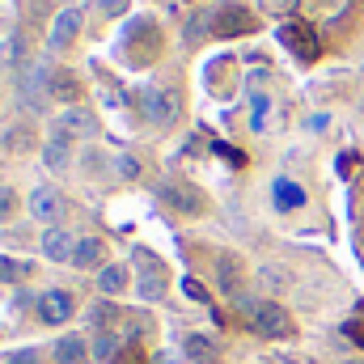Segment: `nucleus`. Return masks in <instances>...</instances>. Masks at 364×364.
I'll use <instances>...</instances> for the list:
<instances>
[{
  "mask_svg": "<svg viewBox=\"0 0 364 364\" xmlns=\"http://www.w3.org/2000/svg\"><path fill=\"white\" fill-rule=\"evenodd\" d=\"M246 318H250V326H255L263 339H292V335H296V326H292L288 309H284V305H275V301H259L255 309H246Z\"/></svg>",
  "mask_w": 364,
  "mask_h": 364,
  "instance_id": "1",
  "label": "nucleus"
},
{
  "mask_svg": "<svg viewBox=\"0 0 364 364\" xmlns=\"http://www.w3.org/2000/svg\"><path fill=\"white\" fill-rule=\"evenodd\" d=\"M259 30V17L242 4H220L212 13V34L216 38H242V34H255Z\"/></svg>",
  "mask_w": 364,
  "mask_h": 364,
  "instance_id": "2",
  "label": "nucleus"
},
{
  "mask_svg": "<svg viewBox=\"0 0 364 364\" xmlns=\"http://www.w3.org/2000/svg\"><path fill=\"white\" fill-rule=\"evenodd\" d=\"M123 47H127V64L144 68V64H149V60L157 55V47H161V30H157L153 21H136V26L127 30Z\"/></svg>",
  "mask_w": 364,
  "mask_h": 364,
  "instance_id": "3",
  "label": "nucleus"
},
{
  "mask_svg": "<svg viewBox=\"0 0 364 364\" xmlns=\"http://www.w3.org/2000/svg\"><path fill=\"white\" fill-rule=\"evenodd\" d=\"M279 43H284L296 60H305V64H309V60H318V51H322L318 34H314L305 21H284V26H279Z\"/></svg>",
  "mask_w": 364,
  "mask_h": 364,
  "instance_id": "4",
  "label": "nucleus"
},
{
  "mask_svg": "<svg viewBox=\"0 0 364 364\" xmlns=\"http://www.w3.org/2000/svg\"><path fill=\"white\" fill-rule=\"evenodd\" d=\"M17 90L26 97V106H47V93H51V81H47V64H26L17 73Z\"/></svg>",
  "mask_w": 364,
  "mask_h": 364,
  "instance_id": "5",
  "label": "nucleus"
},
{
  "mask_svg": "<svg viewBox=\"0 0 364 364\" xmlns=\"http://www.w3.org/2000/svg\"><path fill=\"white\" fill-rule=\"evenodd\" d=\"M178 106L182 102H178V93L174 90H149L144 97H140V110H144L157 127H170V123L178 119Z\"/></svg>",
  "mask_w": 364,
  "mask_h": 364,
  "instance_id": "6",
  "label": "nucleus"
},
{
  "mask_svg": "<svg viewBox=\"0 0 364 364\" xmlns=\"http://www.w3.org/2000/svg\"><path fill=\"white\" fill-rule=\"evenodd\" d=\"M73 296L64 292V288H51V292H43L38 296V318L47 322V326H60V322H68L73 318Z\"/></svg>",
  "mask_w": 364,
  "mask_h": 364,
  "instance_id": "7",
  "label": "nucleus"
},
{
  "mask_svg": "<svg viewBox=\"0 0 364 364\" xmlns=\"http://www.w3.org/2000/svg\"><path fill=\"white\" fill-rule=\"evenodd\" d=\"M136 263L144 267V275H140V296H144V301H161V296H166V275H161V263H157L149 250H136Z\"/></svg>",
  "mask_w": 364,
  "mask_h": 364,
  "instance_id": "8",
  "label": "nucleus"
},
{
  "mask_svg": "<svg viewBox=\"0 0 364 364\" xmlns=\"http://www.w3.org/2000/svg\"><path fill=\"white\" fill-rule=\"evenodd\" d=\"M81 34V9H64L55 21H51V34H47V43L55 47V51H64V47H73V38Z\"/></svg>",
  "mask_w": 364,
  "mask_h": 364,
  "instance_id": "9",
  "label": "nucleus"
},
{
  "mask_svg": "<svg viewBox=\"0 0 364 364\" xmlns=\"http://www.w3.org/2000/svg\"><path fill=\"white\" fill-rule=\"evenodd\" d=\"M30 212H34L43 225H55V220L64 216V199H60V191H55V186H38V191L30 195Z\"/></svg>",
  "mask_w": 364,
  "mask_h": 364,
  "instance_id": "10",
  "label": "nucleus"
},
{
  "mask_svg": "<svg viewBox=\"0 0 364 364\" xmlns=\"http://www.w3.org/2000/svg\"><path fill=\"white\" fill-rule=\"evenodd\" d=\"M161 195H166L178 212H186V216H199V212H203V195H199L195 186H186V182H170Z\"/></svg>",
  "mask_w": 364,
  "mask_h": 364,
  "instance_id": "11",
  "label": "nucleus"
},
{
  "mask_svg": "<svg viewBox=\"0 0 364 364\" xmlns=\"http://www.w3.org/2000/svg\"><path fill=\"white\" fill-rule=\"evenodd\" d=\"M68 157H73V136L55 127V136H51V140H47V149H43V161H47V170H64V166H68Z\"/></svg>",
  "mask_w": 364,
  "mask_h": 364,
  "instance_id": "12",
  "label": "nucleus"
},
{
  "mask_svg": "<svg viewBox=\"0 0 364 364\" xmlns=\"http://www.w3.org/2000/svg\"><path fill=\"white\" fill-rule=\"evenodd\" d=\"M73 250H77L73 233H64V229H47V237H43V255H47V259H55V263H73Z\"/></svg>",
  "mask_w": 364,
  "mask_h": 364,
  "instance_id": "13",
  "label": "nucleus"
},
{
  "mask_svg": "<svg viewBox=\"0 0 364 364\" xmlns=\"http://www.w3.org/2000/svg\"><path fill=\"white\" fill-rule=\"evenodd\" d=\"M275 208H284V212H296L301 203H305V191L296 186L292 178H275Z\"/></svg>",
  "mask_w": 364,
  "mask_h": 364,
  "instance_id": "14",
  "label": "nucleus"
},
{
  "mask_svg": "<svg viewBox=\"0 0 364 364\" xmlns=\"http://www.w3.org/2000/svg\"><path fill=\"white\" fill-rule=\"evenodd\" d=\"M348 4H352V0H301V9H305L309 17H318V21H335V17H343Z\"/></svg>",
  "mask_w": 364,
  "mask_h": 364,
  "instance_id": "15",
  "label": "nucleus"
},
{
  "mask_svg": "<svg viewBox=\"0 0 364 364\" xmlns=\"http://www.w3.org/2000/svg\"><path fill=\"white\" fill-rule=\"evenodd\" d=\"M102 263V242L97 237H81L77 242V250H73V267H81V272H90Z\"/></svg>",
  "mask_w": 364,
  "mask_h": 364,
  "instance_id": "16",
  "label": "nucleus"
},
{
  "mask_svg": "<svg viewBox=\"0 0 364 364\" xmlns=\"http://www.w3.org/2000/svg\"><path fill=\"white\" fill-rule=\"evenodd\" d=\"M55 360L60 364H85V343H81V335H64V339L55 343Z\"/></svg>",
  "mask_w": 364,
  "mask_h": 364,
  "instance_id": "17",
  "label": "nucleus"
},
{
  "mask_svg": "<svg viewBox=\"0 0 364 364\" xmlns=\"http://www.w3.org/2000/svg\"><path fill=\"white\" fill-rule=\"evenodd\" d=\"M51 97H60V102H77L81 97V85H77V77L73 73H51Z\"/></svg>",
  "mask_w": 364,
  "mask_h": 364,
  "instance_id": "18",
  "label": "nucleus"
},
{
  "mask_svg": "<svg viewBox=\"0 0 364 364\" xmlns=\"http://www.w3.org/2000/svg\"><path fill=\"white\" fill-rule=\"evenodd\" d=\"M119 352H123V348H119V335H114V331H97V335H93V356H97V360H114Z\"/></svg>",
  "mask_w": 364,
  "mask_h": 364,
  "instance_id": "19",
  "label": "nucleus"
},
{
  "mask_svg": "<svg viewBox=\"0 0 364 364\" xmlns=\"http://www.w3.org/2000/svg\"><path fill=\"white\" fill-rule=\"evenodd\" d=\"M182 352H186L191 360H212V356H216V343L203 339V335H186V339H182Z\"/></svg>",
  "mask_w": 364,
  "mask_h": 364,
  "instance_id": "20",
  "label": "nucleus"
},
{
  "mask_svg": "<svg viewBox=\"0 0 364 364\" xmlns=\"http://www.w3.org/2000/svg\"><path fill=\"white\" fill-rule=\"evenodd\" d=\"M220 284H225V292H229V296H242V275H237L233 255H220Z\"/></svg>",
  "mask_w": 364,
  "mask_h": 364,
  "instance_id": "21",
  "label": "nucleus"
},
{
  "mask_svg": "<svg viewBox=\"0 0 364 364\" xmlns=\"http://www.w3.org/2000/svg\"><path fill=\"white\" fill-rule=\"evenodd\" d=\"M97 288H102L106 296H119V292L127 288V272H123V267H106V272L97 275Z\"/></svg>",
  "mask_w": 364,
  "mask_h": 364,
  "instance_id": "22",
  "label": "nucleus"
},
{
  "mask_svg": "<svg viewBox=\"0 0 364 364\" xmlns=\"http://www.w3.org/2000/svg\"><path fill=\"white\" fill-rule=\"evenodd\" d=\"M60 132H93V119H90V110H68L64 119H60Z\"/></svg>",
  "mask_w": 364,
  "mask_h": 364,
  "instance_id": "23",
  "label": "nucleus"
},
{
  "mask_svg": "<svg viewBox=\"0 0 364 364\" xmlns=\"http://www.w3.org/2000/svg\"><path fill=\"white\" fill-rule=\"evenodd\" d=\"M343 331H348V339H356V343L364 348V305L352 314V318H348V326H343Z\"/></svg>",
  "mask_w": 364,
  "mask_h": 364,
  "instance_id": "24",
  "label": "nucleus"
},
{
  "mask_svg": "<svg viewBox=\"0 0 364 364\" xmlns=\"http://www.w3.org/2000/svg\"><path fill=\"white\" fill-rule=\"evenodd\" d=\"M21 275H26L21 263H13V259H4V255H0V279H4V284H13V279H21Z\"/></svg>",
  "mask_w": 364,
  "mask_h": 364,
  "instance_id": "25",
  "label": "nucleus"
},
{
  "mask_svg": "<svg viewBox=\"0 0 364 364\" xmlns=\"http://www.w3.org/2000/svg\"><path fill=\"white\" fill-rule=\"evenodd\" d=\"M17 212V195H13V186H0V220H9Z\"/></svg>",
  "mask_w": 364,
  "mask_h": 364,
  "instance_id": "26",
  "label": "nucleus"
},
{
  "mask_svg": "<svg viewBox=\"0 0 364 364\" xmlns=\"http://www.w3.org/2000/svg\"><path fill=\"white\" fill-rule=\"evenodd\" d=\"M110 364H144V352H140V348H123Z\"/></svg>",
  "mask_w": 364,
  "mask_h": 364,
  "instance_id": "27",
  "label": "nucleus"
},
{
  "mask_svg": "<svg viewBox=\"0 0 364 364\" xmlns=\"http://www.w3.org/2000/svg\"><path fill=\"white\" fill-rule=\"evenodd\" d=\"M4 144H9V149H26V144H30V132H21V127H17V132H9V136H4Z\"/></svg>",
  "mask_w": 364,
  "mask_h": 364,
  "instance_id": "28",
  "label": "nucleus"
},
{
  "mask_svg": "<svg viewBox=\"0 0 364 364\" xmlns=\"http://www.w3.org/2000/svg\"><path fill=\"white\" fill-rule=\"evenodd\" d=\"M114 170H119L123 178H136V174H140V166H136L132 157H119V161H114Z\"/></svg>",
  "mask_w": 364,
  "mask_h": 364,
  "instance_id": "29",
  "label": "nucleus"
},
{
  "mask_svg": "<svg viewBox=\"0 0 364 364\" xmlns=\"http://www.w3.org/2000/svg\"><path fill=\"white\" fill-rule=\"evenodd\" d=\"M182 288H186V296H195V301H208L203 284H195V279H182Z\"/></svg>",
  "mask_w": 364,
  "mask_h": 364,
  "instance_id": "30",
  "label": "nucleus"
},
{
  "mask_svg": "<svg viewBox=\"0 0 364 364\" xmlns=\"http://www.w3.org/2000/svg\"><path fill=\"white\" fill-rule=\"evenodd\" d=\"M110 318H119V309H114V305H102V309L93 314V322H97V326H106Z\"/></svg>",
  "mask_w": 364,
  "mask_h": 364,
  "instance_id": "31",
  "label": "nucleus"
},
{
  "mask_svg": "<svg viewBox=\"0 0 364 364\" xmlns=\"http://www.w3.org/2000/svg\"><path fill=\"white\" fill-rule=\"evenodd\" d=\"M97 4H102V13H110V17H114V13H123V9H127V0H97Z\"/></svg>",
  "mask_w": 364,
  "mask_h": 364,
  "instance_id": "32",
  "label": "nucleus"
},
{
  "mask_svg": "<svg viewBox=\"0 0 364 364\" xmlns=\"http://www.w3.org/2000/svg\"><path fill=\"white\" fill-rule=\"evenodd\" d=\"M9 364H38V352H13Z\"/></svg>",
  "mask_w": 364,
  "mask_h": 364,
  "instance_id": "33",
  "label": "nucleus"
},
{
  "mask_svg": "<svg viewBox=\"0 0 364 364\" xmlns=\"http://www.w3.org/2000/svg\"><path fill=\"white\" fill-rule=\"evenodd\" d=\"M263 114H267V97H255V127H263Z\"/></svg>",
  "mask_w": 364,
  "mask_h": 364,
  "instance_id": "34",
  "label": "nucleus"
},
{
  "mask_svg": "<svg viewBox=\"0 0 364 364\" xmlns=\"http://www.w3.org/2000/svg\"><path fill=\"white\" fill-rule=\"evenodd\" d=\"M267 9H284V4H292V0H263Z\"/></svg>",
  "mask_w": 364,
  "mask_h": 364,
  "instance_id": "35",
  "label": "nucleus"
}]
</instances>
